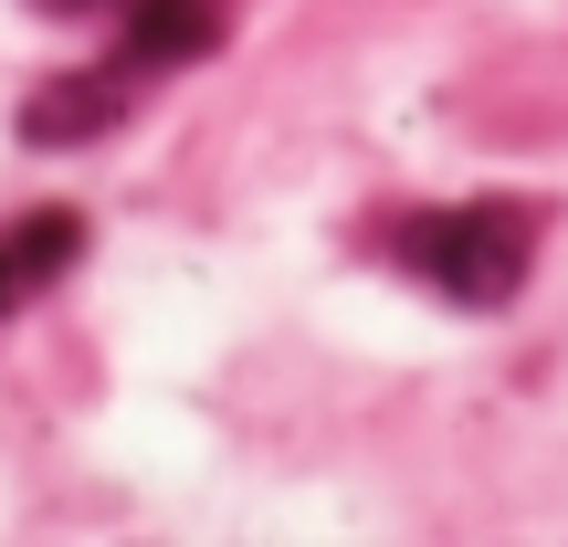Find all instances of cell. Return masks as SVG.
Listing matches in <instances>:
<instances>
[{"mask_svg": "<svg viewBox=\"0 0 568 547\" xmlns=\"http://www.w3.org/2000/svg\"><path fill=\"white\" fill-rule=\"evenodd\" d=\"M400 264L453 305H506L537 264V222L516 201H464V211H422L400 232Z\"/></svg>", "mask_w": 568, "mask_h": 547, "instance_id": "1", "label": "cell"}, {"mask_svg": "<svg viewBox=\"0 0 568 547\" xmlns=\"http://www.w3.org/2000/svg\"><path fill=\"white\" fill-rule=\"evenodd\" d=\"M126 63H190L222 42V0H126Z\"/></svg>", "mask_w": 568, "mask_h": 547, "instance_id": "2", "label": "cell"}, {"mask_svg": "<svg viewBox=\"0 0 568 547\" xmlns=\"http://www.w3.org/2000/svg\"><path fill=\"white\" fill-rule=\"evenodd\" d=\"M116 117H126V84L116 74H74V84L21 105V138H95V126H116Z\"/></svg>", "mask_w": 568, "mask_h": 547, "instance_id": "3", "label": "cell"}, {"mask_svg": "<svg viewBox=\"0 0 568 547\" xmlns=\"http://www.w3.org/2000/svg\"><path fill=\"white\" fill-rule=\"evenodd\" d=\"M74 243H84V211H32V222L21 232H0V253H11V274H21V295H32V284H53L63 264H74Z\"/></svg>", "mask_w": 568, "mask_h": 547, "instance_id": "4", "label": "cell"}, {"mask_svg": "<svg viewBox=\"0 0 568 547\" xmlns=\"http://www.w3.org/2000/svg\"><path fill=\"white\" fill-rule=\"evenodd\" d=\"M11 305H21V274H11V253H0V316H11Z\"/></svg>", "mask_w": 568, "mask_h": 547, "instance_id": "5", "label": "cell"}, {"mask_svg": "<svg viewBox=\"0 0 568 547\" xmlns=\"http://www.w3.org/2000/svg\"><path fill=\"white\" fill-rule=\"evenodd\" d=\"M42 11H95V0H42Z\"/></svg>", "mask_w": 568, "mask_h": 547, "instance_id": "6", "label": "cell"}]
</instances>
